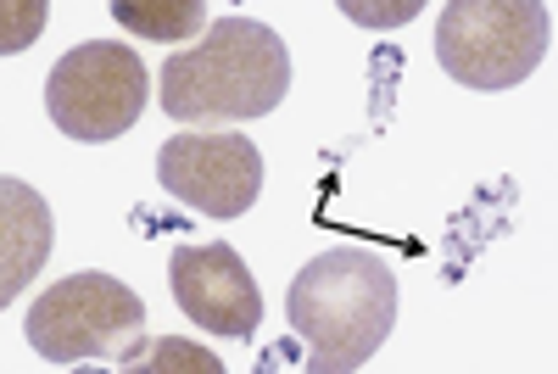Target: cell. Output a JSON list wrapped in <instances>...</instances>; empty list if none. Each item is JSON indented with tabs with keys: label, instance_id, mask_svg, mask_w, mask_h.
<instances>
[{
	"label": "cell",
	"instance_id": "cell-1",
	"mask_svg": "<svg viewBox=\"0 0 558 374\" xmlns=\"http://www.w3.org/2000/svg\"><path fill=\"white\" fill-rule=\"evenodd\" d=\"M291 89V51L257 17H218L202 45L162 62L157 101L173 123H246L268 118Z\"/></svg>",
	"mask_w": 558,
	"mask_h": 374
},
{
	"label": "cell",
	"instance_id": "cell-2",
	"mask_svg": "<svg viewBox=\"0 0 558 374\" xmlns=\"http://www.w3.org/2000/svg\"><path fill=\"white\" fill-rule=\"evenodd\" d=\"M286 318L307 347V369L352 374L386 347L397 324V274L363 246H336L302 263L286 291Z\"/></svg>",
	"mask_w": 558,
	"mask_h": 374
},
{
	"label": "cell",
	"instance_id": "cell-3",
	"mask_svg": "<svg viewBox=\"0 0 558 374\" xmlns=\"http://www.w3.org/2000/svg\"><path fill=\"white\" fill-rule=\"evenodd\" d=\"M553 45L547 0H447L436 23V62L463 89L525 84Z\"/></svg>",
	"mask_w": 558,
	"mask_h": 374
},
{
	"label": "cell",
	"instance_id": "cell-4",
	"mask_svg": "<svg viewBox=\"0 0 558 374\" xmlns=\"http://www.w3.org/2000/svg\"><path fill=\"white\" fill-rule=\"evenodd\" d=\"M146 302H140L123 279L112 274H68L45 291L23 330H28V347L45 358V363H89V358H112L118 369L129 363V352L146 341Z\"/></svg>",
	"mask_w": 558,
	"mask_h": 374
},
{
	"label": "cell",
	"instance_id": "cell-5",
	"mask_svg": "<svg viewBox=\"0 0 558 374\" xmlns=\"http://www.w3.org/2000/svg\"><path fill=\"white\" fill-rule=\"evenodd\" d=\"M146 62L123 39H84L68 57H57L51 79H45V112L78 146H101V140L134 129L146 112Z\"/></svg>",
	"mask_w": 558,
	"mask_h": 374
},
{
	"label": "cell",
	"instance_id": "cell-6",
	"mask_svg": "<svg viewBox=\"0 0 558 374\" xmlns=\"http://www.w3.org/2000/svg\"><path fill=\"white\" fill-rule=\"evenodd\" d=\"M162 191L207 218H241L263 196V152L241 129L229 134H173L157 152Z\"/></svg>",
	"mask_w": 558,
	"mask_h": 374
},
{
	"label": "cell",
	"instance_id": "cell-7",
	"mask_svg": "<svg viewBox=\"0 0 558 374\" xmlns=\"http://www.w3.org/2000/svg\"><path fill=\"white\" fill-rule=\"evenodd\" d=\"M168 286L179 313L202 324L207 336H235L252 341L263 324V291L246 268V257L229 241H207V246H179L168 257Z\"/></svg>",
	"mask_w": 558,
	"mask_h": 374
},
{
	"label": "cell",
	"instance_id": "cell-8",
	"mask_svg": "<svg viewBox=\"0 0 558 374\" xmlns=\"http://www.w3.org/2000/svg\"><path fill=\"white\" fill-rule=\"evenodd\" d=\"M45 257H51V207L39 202L34 184L7 173L0 179V307H12Z\"/></svg>",
	"mask_w": 558,
	"mask_h": 374
},
{
	"label": "cell",
	"instance_id": "cell-9",
	"mask_svg": "<svg viewBox=\"0 0 558 374\" xmlns=\"http://www.w3.org/2000/svg\"><path fill=\"white\" fill-rule=\"evenodd\" d=\"M112 17L140 39H191L196 28H207L202 0H112Z\"/></svg>",
	"mask_w": 558,
	"mask_h": 374
},
{
	"label": "cell",
	"instance_id": "cell-10",
	"mask_svg": "<svg viewBox=\"0 0 558 374\" xmlns=\"http://www.w3.org/2000/svg\"><path fill=\"white\" fill-rule=\"evenodd\" d=\"M123 369H151V374H223L218 352L191 347V341H157V347L140 341V347L129 352V363H123Z\"/></svg>",
	"mask_w": 558,
	"mask_h": 374
},
{
	"label": "cell",
	"instance_id": "cell-11",
	"mask_svg": "<svg viewBox=\"0 0 558 374\" xmlns=\"http://www.w3.org/2000/svg\"><path fill=\"white\" fill-rule=\"evenodd\" d=\"M7 12V28H0V51H23V45L39 34V23H45V0H23V7H0Z\"/></svg>",
	"mask_w": 558,
	"mask_h": 374
},
{
	"label": "cell",
	"instance_id": "cell-12",
	"mask_svg": "<svg viewBox=\"0 0 558 374\" xmlns=\"http://www.w3.org/2000/svg\"><path fill=\"white\" fill-rule=\"evenodd\" d=\"M341 12L352 23H368V28H397L418 12V0H391V7H363V0H341Z\"/></svg>",
	"mask_w": 558,
	"mask_h": 374
}]
</instances>
